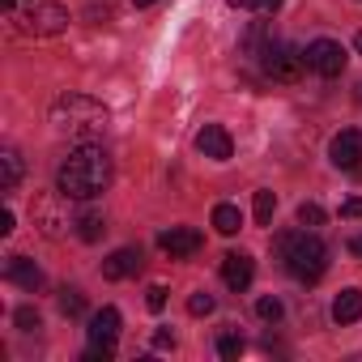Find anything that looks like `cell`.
<instances>
[{"mask_svg":"<svg viewBox=\"0 0 362 362\" xmlns=\"http://www.w3.org/2000/svg\"><path fill=\"white\" fill-rule=\"evenodd\" d=\"M111 175L115 170H111L107 149L94 145V141H86V145H77V149L64 153V162L56 170V188L64 197H73V201H94V197H103L111 188Z\"/></svg>","mask_w":362,"mask_h":362,"instance_id":"obj_1","label":"cell"},{"mask_svg":"<svg viewBox=\"0 0 362 362\" xmlns=\"http://www.w3.org/2000/svg\"><path fill=\"white\" fill-rule=\"evenodd\" d=\"M107 124H111V111L98 98H90V94H60L52 103V132L69 136L77 145L98 141L107 132Z\"/></svg>","mask_w":362,"mask_h":362,"instance_id":"obj_2","label":"cell"},{"mask_svg":"<svg viewBox=\"0 0 362 362\" xmlns=\"http://www.w3.org/2000/svg\"><path fill=\"white\" fill-rule=\"evenodd\" d=\"M277 260L298 281H320L328 269V243L311 230H286L277 235Z\"/></svg>","mask_w":362,"mask_h":362,"instance_id":"obj_3","label":"cell"},{"mask_svg":"<svg viewBox=\"0 0 362 362\" xmlns=\"http://www.w3.org/2000/svg\"><path fill=\"white\" fill-rule=\"evenodd\" d=\"M9 22L30 39H52V35H60L69 26V9L60 0H18Z\"/></svg>","mask_w":362,"mask_h":362,"instance_id":"obj_4","label":"cell"},{"mask_svg":"<svg viewBox=\"0 0 362 362\" xmlns=\"http://www.w3.org/2000/svg\"><path fill=\"white\" fill-rule=\"evenodd\" d=\"M260 64H264V73L273 81H298L303 69H307V56L298 47H290V43H269L260 52Z\"/></svg>","mask_w":362,"mask_h":362,"instance_id":"obj_5","label":"cell"},{"mask_svg":"<svg viewBox=\"0 0 362 362\" xmlns=\"http://www.w3.org/2000/svg\"><path fill=\"white\" fill-rule=\"evenodd\" d=\"M69 201L73 197H64L60 188L52 192V197H43L39 205H35V218H39V226H43V235H64V230H73V226H81V218H73V209H69Z\"/></svg>","mask_w":362,"mask_h":362,"instance_id":"obj_6","label":"cell"},{"mask_svg":"<svg viewBox=\"0 0 362 362\" xmlns=\"http://www.w3.org/2000/svg\"><path fill=\"white\" fill-rule=\"evenodd\" d=\"M307 69L311 73H320V77H341L345 73V47L337 43V39H315V43H307Z\"/></svg>","mask_w":362,"mask_h":362,"instance_id":"obj_7","label":"cell"},{"mask_svg":"<svg viewBox=\"0 0 362 362\" xmlns=\"http://www.w3.org/2000/svg\"><path fill=\"white\" fill-rule=\"evenodd\" d=\"M201 230H192V226H170V230H162L158 235V247L170 256V260H188V256H197L201 252Z\"/></svg>","mask_w":362,"mask_h":362,"instance_id":"obj_8","label":"cell"},{"mask_svg":"<svg viewBox=\"0 0 362 362\" xmlns=\"http://www.w3.org/2000/svg\"><path fill=\"white\" fill-rule=\"evenodd\" d=\"M328 158H332V166H341V170L362 166V132H358V128L337 132V136L328 141Z\"/></svg>","mask_w":362,"mask_h":362,"instance_id":"obj_9","label":"cell"},{"mask_svg":"<svg viewBox=\"0 0 362 362\" xmlns=\"http://www.w3.org/2000/svg\"><path fill=\"white\" fill-rule=\"evenodd\" d=\"M197 149H201L205 158H214V162H226V158L235 153V141H230V132H226L222 124H205V128L197 132Z\"/></svg>","mask_w":362,"mask_h":362,"instance_id":"obj_10","label":"cell"},{"mask_svg":"<svg viewBox=\"0 0 362 362\" xmlns=\"http://www.w3.org/2000/svg\"><path fill=\"white\" fill-rule=\"evenodd\" d=\"M252 277H256V264H252L247 252H226V256H222V281H226L230 290H247Z\"/></svg>","mask_w":362,"mask_h":362,"instance_id":"obj_11","label":"cell"},{"mask_svg":"<svg viewBox=\"0 0 362 362\" xmlns=\"http://www.w3.org/2000/svg\"><path fill=\"white\" fill-rule=\"evenodd\" d=\"M136 273H141V252L136 247H115L103 260V277L107 281H124V277H136Z\"/></svg>","mask_w":362,"mask_h":362,"instance_id":"obj_12","label":"cell"},{"mask_svg":"<svg viewBox=\"0 0 362 362\" xmlns=\"http://www.w3.org/2000/svg\"><path fill=\"white\" fill-rule=\"evenodd\" d=\"M5 281H13V286H22V290H43V273H39V264L35 260H26V256H9L5 260Z\"/></svg>","mask_w":362,"mask_h":362,"instance_id":"obj_13","label":"cell"},{"mask_svg":"<svg viewBox=\"0 0 362 362\" xmlns=\"http://www.w3.org/2000/svg\"><path fill=\"white\" fill-rule=\"evenodd\" d=\"M115 337H119V311H115V307L94 311V320H90V341H98V345H115Z\"/></svg>","mask_w":362,"mask_h":362,"instance_id":"obj_14","label":"cell"},{"mask_svg":"<svg viewBox=\"0 0 362 362\" xmlns=\"http://www.w3.org/2000/svg\"><path fill=\"white\" fill-rule=\"evenodd\" d=\"M332 320L337 324H354V320H362V290H341L337 298H332Z\"/></svg>","mask_w":362,"mask_h":362,"instance_id":"obj_15","label":"cell"},{"mask_svg":"<svg viewBox=\"0 0 362 362\" xmlns=\"http://www.w3.org/2000/svg\"><path fill=\"white\" fill-rule=\"evenodd\" d=\"M22 184V153L9 145V149H0V192H18Z\"/></svg>","mask_w":362,"mask_h":362,"instance_id":"obj_16","label":"cell"},{"mask_svg":"<svg viewBox=\"0 0 362 362\" xmlns=\"http://www.w3.org/2000/svg\"><path fill=\"white\" fill-rule=\"evenodd\" d=\"M214 230H218V235H239V230H243V214H239L235 205H218V209H214Z\"/></svg>","mask_w":362,"mask_h":362,"instance_id":"obj_17","label":"cell"},{"mask_svg":"<svg viewBox=\"0 0 362 362\" xmlns=\"http://www.w3.org/2000/svg\"><path fill=\"white\" fill-rule=\"evenodd\" d=\"M243 349H247V341L239 337V328H222V332H218V354H222V358H239Z\"/></svg>","mask_w":362,"mask_h":362,"instance_id":"obj_18","label":"cell"},{"mask_svg":"<svg viewBox=\"0 0 362 362\" xmlns=\"http://www.w3.org/2000/svg\"><path fill=\"white\" fill-rule=\"evenodd\" d=\"M252 209H256V222H260V226H269V222H273V214H277V197H273L269 188H260Z\"/></svg>","mask_w":362,"mask_h":362,"instance_id":"obj_19","label":"cell"},{"mask_svg":"<svg viewBox=\"0 0 362 362\" xmlns=\"http://www.w3.org/2000/svg\"><path fill=\"white\" fill-rule=\"evenodd\" d=\"M56 303H60V311H64V315H81V311H86V294H81L77 286H64Z\"/></svg>","mask_w":362,"mask_h":362,"instance_id":"obj_20","label":"cell"},{"mask_svg":"<svg viewBox=\"0 0 362 362\" xmlns=\"http://www.w3.org/2000/svg\"><path fill=\"white\" fill-rule=\"evenodd\" d=\"M256 315H260L264 324H277V320L286 315V307H281V298H277V294H264V298L256 303Z\"/></svg>","mask_w":362,"mask_h":362,"instance_id":"obj_21","label":"cell"},{"mask_svg":"<svg viewBox=\"0 0 362 362\" xmlns=\"http://www.w3.org/2000/svg\"><path fill=\"white\" fill-rule=\"evenodd\" d=\"M298 226H307V230L324 226V209H320L315 201H303V205H298Z\"/></svg>","mask_w":362,"mask_h":362,"instance_id":"obj_22","label":"cell"},{"mask_svg":"<svg viewBox=\"0 0 362 362\" xmlns=\"http://www.w3.org/2000/svg\"><path fill=\"white\" fill-rule=\"evenodd\" d=\"M103 230H107V222H103L98 214H81V230H77V235H81L86 243H94V239H98Z\"/></svg>","mask_w":362,"mask_h":362,"instance_id":"obj_23","label":"cell"},{"mask_svg":"<svg viewBox=\"0 0 362 362\" xmlns=\"http://www.w3.org/2000/svg\"><path fill=\"white\" fill-rule=\"evenodd\" d=\"M214 307H218V303H214L209 290H197V294L188 298V311H192V315H214Z\"/></svg>","mask_w":362,"mask_h":362,"instance_id":"obj_24","label":"cell"},{"mask_svg":"<svg viewBox=\"0 0 362 362\" xmlns=\"http://www.w3.org/2000/svg\"><path fill=\"white\" fill-rule=\"evenodd\" d=\"M235 9H252V13H277L281 0H230Z\"/></svg>","mask_w":362,"mask_h":362,"instance_id":"obj_25","label":"cell"},{"mask_svg":"<svg viewBox=\"0 0 362 362\" xmlns=\"http://www.w3.org/2000/svg\"><path fill=\"white\" fill-rule=\"evenodd\" d=\"M13 320H18V328H22V332H35V328H39V311H35V307H18V311H13Z\"/></svg>","mask_w":362,"mask_h":362,"instance_id":"obj_26","label":"cell"},{"mask_svg":"<svg viewBox=\"0 0 362 362\" xmlns=\"http://www.w3.org/2000/svg\"><path fill=\"white\" fill-rule=\"evenodd\" d=\"M111 358H115V345H98V341H90L86 362H111Z\"/></svg>","mask_w":362,"mask_h":362,"instance_id":"obj_27","label":"cell"},{"mask_svg":"<svg viewBox=\"0 0 362 362\" xmlns=\"http://www.w3.org/2000/svg\"><path fill=\"white\" fill-rule=\"evenodd\" d=\"M145 307H149V311H162V307H166V286H149Z\"/></svg>","mask_w":362,"mask_h":362,"instance_id":"obj_28","label":"cell"},{"mask_svg":"<svg viewBox=\"0 0 362 362\" xmlns=\"http://www.w3.org/2000/svg\"><path fill=\"white\" fill-rule=\"evenodd\" d=\"M341 218H362V197H349V201L341 205Z\"/></svg>","mask_w":362,"mask_h":362,"instance_id":"obj_29","label":"cell"},{"mask_svg":"<svg viewBox=\"0 0 362 362\" xmlns=\"http://www.w3.org/2000/svg\"><path fill=\"white\" fill-rule=\"evenodd\" d=\"M153 349H175V337H170L166 328H158V332H153Z\"/></svg>","mask_w":362,"mask_h":362,"instance_id":"obj_30","label":"cell"},{"mask_svg":"<svg viewBox=\"0 0 362 362\" xmlns=\"http://www.w3.org/2000/svg\"><path fill=\"white\" fill-rule=\"evenodd\" d=\"M0 235H13V209L0 214Z\"/></svg>","mask_w":362,"mask_h":362,"instance_id":"obj_31","label":"cell"},{"mask_svg":"<svg viewBox=\"0 0 362 362\" xmlns=\"http://www.w3.org/2000/svg\"><path fill=\"white\" fill-rule=\"evenodd\" d=\"M349 252H354V256H362V235H354V239H349Z\"/></svg>","mask_w":362,"mask_h":362,"instance_id":"obj_32","label":"cell"},{"mask_svg":"<svg viewBox=\"0 0 362 362\" xmlns=\"http://www.w3.org/2000/svg\"><path fill=\"white\" fill-rule=\"evenodd\" d=\"M13 5H18V0H0V9H5V13H13Z\"/></svg>","mask_w":362,"mask_h":362,"instance_id":"obj_33","label":"cell"},{"mask_svg":"<svg viewBox=\"0 0 362 362\" xmlns=\"http://www.w3.org/2000/svg\"><path fill=\"white\" fill-rule=\"evenodd\" d=\"M132 5H136V9H145V5H153V0H132Z\"/></svg>","mask_w":362,"mask_h":362,"instance_id":"obj_34","label":"cell"},{"mask_svg":"<svg viewBox=\"0 0 362 362\" xmlns=\"http://www.w3.org/2000/svg\"><path fill=\"white\" fill-rule=\"evenodd\" d=\"M354 47H358V56H362V35H358V39H354Z\"/></svg>","mask_w":362,"mask_h":362,"instance_id":"obj_35","label":"cell"},{"mask_svg":"<svg viewBox=\"0 0 362 362\" xmlns=\"http://www.w3.org/2000/svg\"><path fill=\"white\" fill-rule=\"evenodd\" d=\"M358 103H362V86H358Z\"/></svg>","mask_w":362,"mask_h":362,"instance_id":"obj_36","label":"cell"}]
</instances>
